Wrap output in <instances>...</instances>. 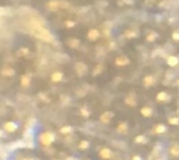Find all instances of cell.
I'll list each match as a JSON object with an SVG mask.
<instances>
[{
  "label": "cell",
  "instance_id": "277c9868",
  "mask_svg": "<svg viewBox=\"0 0 179 160\" xmlns=\"http://www.w3.org/2000/svg\"><path fill=\"white\" fill-rule=\"evenodd\" d=\"M76 70H77V73H78L79 75H83V74L87 72V67H85V64H83V63H77V64H76Z\"/></svg>",
  "mask_w": 179,
  "mask_h": 160
},
{
  "label": "cell",
  "instance_id": "603a6c76",
  "mask_svg": "<svg viewBox=\"0 0 179 160\" xmlns=\"http://www.w3.org/2000/svg\"><path fill=\"white\" fill-rule=\"evenodd\" d=\"M28 84H29V78H28V77H23V78H22V85L26 86V85H28Z\"/></svg>",
  "mask_w": 179,
  "mask_h": 160
},
{
  "label": "cell",
  "instance_id": "4316f807",
  "mask_svg": "<svg viewBox=\"0 0 179 160\" xmlns=\"http://www.w3.org/2000/svg\"><path fill=\"white\" fill-rule=\"evenodd\" d=\"M173 39H174V40H179V34H178V33H173Z\"/></svg>",
  "mask_w": 179,
  "mask_h": 160
},
{
  "label": "cell",
  "instance_id": "1f68e13d",
  "mask_svg": "<svg viewBox=\"0 0 179 160\" xmlns=\"http://www.w3.org/2000/svg\"><path fill=\"white\" fill-rule=\"evenodd\" d=\"M23 160H34V159H31V158H28V159H23Z\"/></svg>",
  "mask_w": 179,
  "mask_h": 160
},
{
  "label": "cell",
  "instance_id": "9c48e42d",
  "mask_svg": "<svg viewBox=\"0 0 179 160\" xmlns=\"http://www.w3.org/2000/svg\"><path fill=\"white\" fill-rule=\"evenodd\" d=\"M111 117H112V114L109 113V112H106L105 114L101 115V121H102V122H109L110 119H111Z\"/></svg>",
  "mask_w": 179,
  "mask_h": 160
},
{
  "label": "cell",
  "instance_id": "ba28073f",
  "mask_svg": "<svg viewBox=\"0 0 179 160\" xmlns=\"http://www.w3.org/2000/svg\"><path fill=\"white\" fill-rule=\"evenodd\" d=\"M169 98L168 97V95L166 94V92H160L159 95H157V101H160V102H164V101H167Z\"/></svg>",
  "mask_w": 179,
  "mask_h": 160
},
{
  "label": "cell",
  "instance_id": "d6986e66",
  "mask_svg": "<svg viewBox=\"0 0 179 160\" xmlns=\"http://www.w3.org/2000/svg\"><path fill=\"white\" fill-rule=\"evenodd\" d=\"M126 103L129 104V106H135V104H137V103H135V100H133V98H130V97H128V98L126 100Z\"/></svg>",
  "mask_w": 179,
  "mask_h": 160
},
{
  "label": "cell",
  "instance_id": "484cf974",
  "mask_svg": "<svg viewBox=\"0 0 179 160\" xmlns=\"http://www.w3.org/2000/svg\"><path fill=\"white\" fill-rule=\"evenodd\" d=\"M135 35H137V33H134V32H130V33L128 32V33H127V37H129V38H130V37H135Z\"/></svg>",
  "mask_w": 179,
  "mask_h": 160
},
{
  "label": "cell",
  "instance_id": "8fae6325",
  "mask_svg": "<svg viewBox=\"0 0 179 160\" xmlns=\"http://www.w3.org/2000/svg\"><path fill=\"white\" fill-rule=\"evenodd\" d=\"M62 73H60V72H56V73H54L53 75H51V80L53 81H60V80L62 79Z\"/></svg>",
  "mask_w": 179,
  "mask_h": 160
},
{
  "label": "cell",
  "instance_id": "2e32d148",
  "mask_svg": "<svg viewBox=\"0 0 179 160\" xmlns=\"http://www.w3.org/2000/svg\"><path fill=\"white\" fill-rule=\"evenodd\" d=\"M89 147V142L88 141H82L79 144V148L80 149H85V148H88Z\"/></svg>",
  "mask_w": 179,
  "mask_h": 160
},
{
  "label": "cell",
  "instance_id": "9a60e30c",
  "mask_svg": "<svg viewBox=\"0 0 179 160\" xmlns=\"http://www.w3.org/2000/svg\"><path fill=\"white\" fill-rule=\"evenodd\" d=\"M60 131H61V134H68V132L72 131V127H71V126H65V127H62Z\"/></svg>",
  "mask_w": 179,
  "mask_h": 160
},
{
  "label": "cell",
  "instance_id": "52a82bcc",
  "mask_svg": "<svg viewBox=\"0 0 179 160\" xmlns=\"http://www.w3.org/2000/svg\"><path fill=\"white\" fill-rule=\"evenodd\" d=\"M141 114H143L144 117L149 118V117H151L152 110H151V108H149V107H144V108H141Z\"/></svg>",
  "mask_w": 179,
  "mask_h": 160
},
{
  "label": "cell",
  "instance_id": "8992f818",
  "mask_svg": "<svg viewBox=\"0 0 179 160\" xmlns=\"http://www.w3.org/2000/svg\"><path fill=\"white\" fill-rule=\"evenodd\" d=\"M178 57H176V56H169L168 58H167V63L171 66V67H174V66H177L178 64Z\"/></svg>",
  "mask_w": 179,
  "mask_h": 160
},
{
  "label": "cell",
  "instance_id": "83f0119b",
  "mask_svg": "<svg viewBox=\"0 0 179 160\" xmlns=\"http://www.w3.org/2000/svg\"><path fill=\"white\" fill-rule=\"evenodd\" d=\"M66 24H67L68 27H72V26H73L75 23H73V22H66Z\"/></svg>",
  "mask_w": 179,
  "mask_h": 160
},
{
  "label": "cell",
  "instance_id": "44dd1931",
  "mask_svg": "<svg viewBox=\"0 0 179 160\" xmlns=\"http://www.w3.org/2000/svg\"><path fill=\"white\" fill-rule=\"evenodd\" d=\"M78 44H79V41H78V40H76V39H73V40H71V41H70V45H71L72 47H77V46H78Z\"/></svg>",
  "mask_w": 179,
  "mask_h": 160
},
{
  "label": "cell",
  "instance_id": "7c38bea8",
  "mask_svg": "<svg viewBox=\"0 0 179 160\" xmlns=\"http://www.w3.org/2000/svg\"><path fill=\"white\" fill-rule=\"evenodd\" d=\"M171 154L174 155V157H178L179 155V146L178 144H176V146H173V147L171 148Z\"/></svg>",
  "mask_w": 179,
  "mask_h": 160
},
{
  "label": "cell",
  "instance_id": "ffe728a7",
  "mask_svg": "<svg viewBox=\"0 0 179 160\" xmlns=\"http://www.w3.org/2000/svg\"><path fill=\"white\" fill-rule=\"evenodd\" d=\"M145 140H146L145 136H138V137L135 138V142H137V143H144Z\"/></svg>",
  "mask_w": 179,
  "mask_h": 160
},
{
  "label": "cell",
  "instance_id": "f1b7e54d",
  "mask_svg": "<svg viewBox=\"0 0 179 160\" xmlns=\"http://www.w3.org/2000/svg\"><path fill=\"white\" fill-rule=\"evenodd\" d=\"M133 160H141V159H140V157H138V155H135V157L133 158Z\"/></svg>",
  "mask_w": 179,
  "mask_h": 160
},
{
  "label": "cell",
  "instance_id": "e0dca14e",
  "mask_svg": "<svg viewBox=\"0 0 179 160\" xmlns=\"http://www.w3.org/2000/svg\"><path fill=\"white\" fill-rule=\"evenodd\" d=\"M168 122L172 124V125H177V124H179V119L178 118H169V119H168Z\"/></svg>",
  "mask_w": 179,
  "mask_h": 160
},
{
  "label": "cell",
  "instance_id": "cb8c5ba5",
  "mask_svg": "<svg viewBox=\"0 0 179 160\" xmlns=\"http://www.w3.org/2000/svg\"><path fill=\"white\" fill-rule=\"evenodd\" d=\"M155 38H156V34H155V33H152L151 35H147V40H149V41H154Z\"/></svg>",
  "mask_w": 179,
  "mask_h": 160
},
{
  "label": "cell",
  "instance_id": "7402d4cb",
  "mask_svg": "<svg viewBox=\"0 0 179 160\" xmlns=\"http://www.w3.org/2000/svg\"><path fill=\"white\" fill-rule=\"evenodd\" d=\"M126 130H127V125L126 124H121L118 126V131H121V132H126Z\"/></svg>",
  "mask_w": 179,
  "mask_h": 160
},
{
  "label": "cell",
  "instance_id": "d6a6232c",
  "mask_svg": "<svg viewBox=\"0 0 179 160\" xmlns=\"http://www.w3.org/2000/svg\"><path fill=\"white\" fill-rule=\"evenodd\" d=\"M178 84H179V81H178Z\"/></svg>",
  "mask_w": 179,
  "mask_h": 160
},
{
  "label": "cell",
  "instance_id": "f546056e",
  "mask_svg": "<svg viewBox=\"0 0 179 160\" xmlns=\"http://www.w3.org/2000/svg\"><path fill=\"white\" fill-rule=\"evenodd\" d=\"M126 2H129V4H132L133 1H132V0H126Z\"/></svg>",
  "mask_w": 179,
  "mask_h": 160
},
{
  "label": "cell",
  "instance_id": "5bb4252c",
  "mask_svg": "<svg viewBox=\"0 0 179 160\" xmlns=\"http://www.w3.org/2000/svg\"><path fill=\"white\" fill-rule=\"evenodd\" d=\"M164 131H166V126H164V125L160 124V125L156 126V132H157V134H163Z\"/></svg>",
  "mask_w": 179,
  "mask_h": 160
},
{
  "label": "cell",
  "instance_id": "ac0fdd59",
  "mask_svg": "<svg viewBox=\"0 0 179 160\" xmlns=\"http://www.w3.org/2000/svg\"><path fill=\"white\" fill-rule=\"evenodd\" d=\"M14 74H15L14 69H5L4 70V75H14Z\"/></svg>",
  "mask_w": 179,
  "mask_h": 160
},
{
  "label": "cell",
  "instance_id": "6da1fadb",
  "mask_svg": "<svg viewBox=\"0 0 179 160\" xmlns=\"http://www.w3.org/2000/svg\"><path fill=\"white\" fill-rule=\"evenodd\" d=\"M55 141V135L53 132H45L40 136V142L44 146H50Z\"/></svg>",
  "mask_w": 179,
  "mask_h": 160
},
{
  "label": "cell",
  "instance_id": "30bf717a",
  "mask_svg": "<svg viewBox=\"0 0 179 160\" xmlns=\"http://www.w3.org/2000/svg\"><path fill=\"white\" fill-rule=\"evenodd\" d=\"M129 61L128 58H126V57H118L117 60H116V64L117 66H124V64H127Z\"/></svg>",
  "mask_w": 179,
  "mask_h": 160
},
{
  "label": "cell",
  "instance_id": "5b68a950",
  "mask_svg": "<svg viewBox=\"0 0 179 160\" xmlns=\"http://www.w3.org/2000/svg\"><path fill=\"white\" fill-rule=\"evenodd\" d=\"M100 157L102 158V159H110L111 157H112V153H111V150L110 149H102L101 152H100Z\"/></svg>",
  "mask_w": 179,
  "mask_h": 160
},
{
  "label": "cell",
  "instance_id": "7a4b0ae2",
  "mask_svg": "<svg viewBox=\"0 0 179 160\" xmlns=\"http://www.w3.org/2000/svg\"><path fill=\"white\" fill-rule=\"evenodd\" d=\"M17 124L16 122H14V121H7L6 124H5V126H4V129L6 130V131H9V132H15L16 130H17Z\"/></svg>",
  "mask_w": 179,
  "mask_h": 160
},
{
  "label": "cell",
  "instance_id": "4dcf8cb0",
  "mask_svg": "<svg viewBox=\"0 0 179 160\" xmlns=\"http://www.w3.org/2000/svg\"><path fill=\"white\" fill-rule=\"evenodd\" d=\"M1 136H2V131L0 130V137H1Z\"/></svg>",
  "mask_w": 179,
  "mask_h": 160
},
{
  "label": "cell",
  "instance_id": "3957f363",
  "mask_svg": "<svg viewBox=\"0 0 179 160\" xmlns=\"http://www.w3.org/2000/svg\"><path fill=\"white\" fill-rule=\"evenodd\" d=\"M100 33L98 29H90V32L88 33V38L90 40H96L99 38Z\"/></svg>",
  "mask_w": 179,
  "mask_h": 160
},
{
  "label": "cell",
  "instance_id": "4fadbf2b",
  "mask_svg": "<svg viewBox=\"0 0 179 160\" xmlns=\"http://www.w3.org/2000/svg\"><path fill=\"white\" fill-rule=\"evenodd\" d=\"M154 81H155V80H154L152 77H146V78L144 79V85H145V86H150V85L154 84Z\"/></svg>",
  "mask_w": 179,
  "mask_h": 160
},
{
  "label": "cell",
  "instance_id": "d4e9b609",
  "mask_svg": "<svg viewBox=\"0 0 179 160\" xmlns=\"http://www.w3.org/2000/svg\"><path fill=\"white\" fill-rule=\"evenodd\" d=\"M80 112H82V114H83L84 117H89V112H88L85 108H82V110H80Z\"/></svg>",
  "mask_w": 179,
  "mask_h": 160
}]
</instances>
